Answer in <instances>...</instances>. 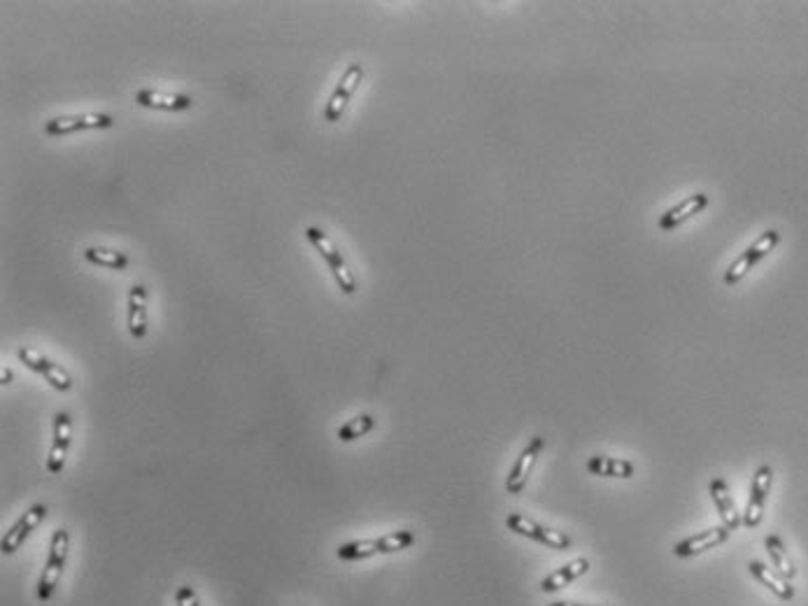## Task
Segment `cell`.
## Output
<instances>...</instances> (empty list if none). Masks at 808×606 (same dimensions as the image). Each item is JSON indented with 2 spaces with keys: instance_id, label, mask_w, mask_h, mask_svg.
<instances>
[{
  "instance_id": "1",
  "label": "cell",
  "mask_w": 808,
  "mask_h": 606,
  "mask_svg": "<svg viewBox=\"0 0 808 606\" xmlns=\"http://www.w3.org/2000/svg\"><path fill=\"white\" fill-rule=\"evenodd\" d=\"M413 543H415L413 529H399V532L375 536V539H361L341 543L336 555L338 560H345V562H357V560H366L373 558V555L399 553V551H406V548H410Z\"/></svg>"
},
{
  "instance_id": "2",
  "label": "cell",
  "mask_w": 808,
  "mask_h": 606,
  "mask_svg": "<svg viewBox=\"0 0 808 606\" xmlns=\"http://www.w3.org/2000/svg\"><path fill=\"white\" fill-rule=\"evenodd\" d=\"M68 548H71V534H68V529L63 527L54 529L47 562H45V569H42L40 581H38V600L49 602L52 600L54 590L59 588L65 562H68Z\"/></svg>"
},
{
  "instance_id": "3",
  "label": "cell",
  "mask_w": 808,
  "mask_h": 606,
  "mask_svg": "<svg viewBox=\"0 0 808 606\" xmlns=\"http://www.w3.org/2000/svg\"><path fill=\"white\" fill-rule=\"evenodd\" d=\"M306 238L315 245V250L322 255V259L329 264L331 274L336 278L338 287H341L345 294H354V291H357V282H354L352 274H349V268L348 264H345V259H342V255L338 252L336 243H333L322 229H317V226H307Z\"/></svg>"
},
{
  "instance_id": "4",
  "label": "cell",
  "mask_w": 808,
  "mask_h": 606,
  "mask_svg": "<svg viewBox=\"0 0 808 606\" xmlns=\"http://www.w3.org/2000/svg\"><path fill=\"white\" fill-rule=\"evenodd\" d=\"M506 525L510 532H515V534L538 541V543H543V546L552 548V551H567V548L573 546V539L568 534L557 532V529L543 527V525L534 523V520L519 516V513H510V516L506 518Z\"/></svg>"
},
{
  "instance_id": "5",
  "label": "cell",
  "mask_w": 808,
  "mask_h": 606,
  "mask_svg": "<svg viewBox=\"0 0 808 606\" xmlns=\"http://www.w3.org/2000/svg\"><path fill=\"white\" fill-rule=\"evenodd\" d=\"M779 240H780V233L776 231V229H769V231L762 233V236L757 238L755 243L750 245L748 250H745L744 255L738 257L736 262H734L732 266H729V271L725 274V285H736L738 280L744 278V275L748 274L750 268L755 266V264L760 262V259H764V257H767L769 252H771L773 248H776V245H779Z\"/></svg>"
},
{
  "instance_id": "6",
  "label": "cell",
  "mask_w": 808,
  "mask_h": 606,
  "mask_svg": "<svg viewBox=\"0 0 808 606\" xmlns=\"http://www.w3.org/2000/svg\"><path fill=\"white\" fill-rule=\"evenodd\" d=\"M47 513H49V509L45 504H33V506H30L29 511H26L21 518H19L17 523H14L10 529H7L5 534H3V541H0V551H3V555L17 553L19 548H21L26 543V539L30 536V532H36L38 525H40L42 520H45V518H47Z\"/></svg>"
},
{
  "instance_id": "7",
  "label": "cell",
  "mask_w": 808,
  "mask_h": 606,
  "mask_svg": "<svg viewBox=\"0 0 808 606\" xmlns=\"http://www.w3.org/2000/svg\"><path fill=\"white\" fill-rule=\"evenodd\" d=\"M114 119L110 114L84 113V114H65L54 117L45 124V136H68V133L88 131V129H110Z\"/></svg>"
},
{
  "instance_id": "8",
  "label": "cell",
  "mask_w": 808,
  "mask_h": 606,
  "mask_svg": "<svg viewBox=\"0 0 808 606\" xmlns=\"http://www.w3.org/2000/svg\"><path fill=\"white\" fill-rule=\"evenodd\" d=\"M361 80H364V68H361L359 63H352L348 71L342 72L341 82L336 84V89L331 94L329 103L324 105L326 122L333 124V122H338V119L342 117V113H345V107H348L349 98L354 96V91H357V87L361 84Z\"/></svg>"
},
{
  "instance_id": "9",
  "label": "cell",
  "mask_w": 808,
  "mask_h": 606,
  "mask_svg": "<svg viewBox=\"0 0 808 606\" xmlns=\"http://www.w3.org/2000/svg\"><path fill=\"white\" fill-rule=\"evenodd\" d=\"M17 357L21 359V364H26L30 371H36L40 374L45 381L49 383L52 387L61 390V392H68L72 387V378L71 374L65 369H61L59 364H54L52 359H47L45 355H40L38 350H30V348H19Z\"/></svg>"
},
{
  "instance_id": "10",
  "label": "cell",
  "mask_w": 808,
  "mask_h": 606,
  "mask_svg": "<svg viewBox=\"0 0 808 606\" xmlns=\"http://www.w3.org/2000/svg\"><path fill=\"white\" fill-rule=\"evenodd\" d=\"M72 443V422L68 413H56L54 416V439L52 448H49L47 458V471L52 476H59L65 467V458H68V450H71Z\"/></svg>"
},
{
  "instance_id": "11",
  "label": "cell",
  "mask_w": 808,
  "mask_h": 606,
  "mask_svg": "<svg viewBox=\"0 0 808 606\" xmlns=\"http://www.w3.org/2000/svg\"><path fill=\"white\" fill-rule=\"evenodd\" d=\"M773 483V469L769 464L760 467L755 471V478H753V488H750V500L745 506L744 513V525L745 527H757L762 523V513H764V504H767L769 490H771Z\"/></svg>"
},
{
  "instance_id": "12",
  "label": "cell",
  "mask_w": 808,
  "mask_h": 606,
  "mask_svg": "<svg viewBox=\"0 0 808 606\" xmlns=\"http://www.w3.org/2000/svg\"><path fill=\"white\" fill-rule=\"evenodd\" d=\"M543 446H545L543 436H534V439L526 443L525 450L519 452L518 462H515V467L510 469V474H508V481H506L508 494H519L522 490H525L526 478H529L531 469H534V464H536V459H538V455H541V450H543Z\"/></svg>"
},
{
  "instance_id": "13",
  "label": "cell",
  "mask_w": 808,
  "mask_h": 606,
  "mask_svg": "<svg viewBox=\"0 0 808 606\" xmlns=\"http://www.w3.org/2000/svg\"><path fill=\"white\" fill-rule=\"evenodd\" d=\"M729 529L725 525H718V527H711L702 534H694V536H687V539L678 541L676 546H673V555L676 558H694V555L703 553V551H711L715 546H722L727 539H729Z\"/></svg>"
},
{
  "instance_id": "14",
  "label": "cell",
  "mask_w": 808,
  "mask_h": 606,
  "mask_svg": "<svg viewBox=\"0 0 808 606\" xmlns=\"http://www.w3.org/2000/svg\"><path fill=\"white\" fill-rule=\"evenodd\" d=\"M708 490H711V497H713L715 501V509L720 513L722 525H725L729 532L741 527V525H744V516L736 511V504H734L732 494L727 490V483L722 481V478H713L711 485H708Z\"/></svg>"
},
{
  "instance_id": "15",
  "label": "cell",
  "mask_w": 808,
  "mask_h": 606,
  "mask_svg": "<svg viewBox=\"0 0 808 606\" xmlns=\"http://www.w3.org/2000/svg\"><path fill=\"white\" fill-rule=\"evenodd\" d=\"M136 103L142 107H152V110L180 113V110H189L194 105V98L184 94H165V91L156 89H142L136 94Z\"/></svg>"
},
{
  "instance_id": "16",
  "label": "cell",
  "mask_w": 808,
  "mask_h": 606,
  "mask_svg": "<svg viewBox=\"0 0 808 606\" xmlns=\"http://www.w3.org/2000/svg\"><path fill=\"white\" fill-rule=\"evenodd\" d=\"M129 332L138 341L147 336V291L138 282L129 291Z\"/></svg>"
},
{
  "instance_id": "17",
  "label": "cell",
  "mask_w": 808,
  "mask_h": 606,
  "mask_svg": "<svg viewBox=\"0 0 808 606\" xmlns=\"http://www.w3.org/2000/svg\"><path fill=\"white\" fill-rule=\"evenodd\" d=\"M587 571H590V560L587 558L571 560L568 565H564L561 569L552 571L550 577H545L543 581H541V590H543V593H557V590L567 588L568 583H573L576 578L585 577Z\"/></svg>"
},
{
  "instance_id": "18",
  "label": "cell",
  "mask_w": 808,
  "mask_h": 606,
  "mask_svg": "<svg viewBox=\"0 0 808 606\" xmlns=\"http://www.w3.org/2000/svg\"><path fill=\"white\" fill-rule=\"evenodd\" d=\"M706 206H708L706 194H692V197H687L685 201H680L678 206H673L671 210H667V213L661 215L660 229L669 231V229H673V226H678V224H683L685 220H690L692 215L702 213Z\"/></svg>"
},
{
  "instance_id": "19",
  "label": "cell",
  "mask_w": 808,
  "mask_h": 606,
  "mask_svg": "<svg viewBox=\"0 0 808 606\" xmlns=\"http://www.w3.org/2000/svg\"><path fill=\"white\" fill-rule=\"evenodd\" d=\"M748 571L753 574V578H755L757 583H762L764 588L771 590L779 600H783V602L795 600V588H792V583L785 581V578L779 577V574H773V571L767 569V567L762 565V562L753 560V562L748 565Z\"/></svg>"
},
{
  "instance_id": "20",
  "label": "cell",
  "mask_w": 808,
  "mask_h": 606,
  "mask_svg": "<svg viewBox=\"0 0 808 606\" xmlns=\"http://www.w3.org/2000/svg\"><path fill=\"white\" fill-rule=\"evenodd\" d=\"M764 546H767L769 558H771L773 567H776V574L783 577L785 581H790V583L795 581L796 567H795V562H792L790 553H787V548H785L783 539H780L779 534H769L767 539H764Z\"/></svg>"
},
{
  "instance_id": "21",
  "label": "cell",
  "mask_w": 808,
  "mask_h": 606,
  "mask_svg": "<svg viewBox=\"0 0 808 606\" xmlns=\"http://www.w3.org/2000/svg\"><path fill=\"white\" fill-rule=\"evenodd\" d=\"M587 471L594 476H610V478H632L634 464L627 462V459L594 455V458L587 462Z\"/></svg>"
},
{
  "instance_id": "22",
  "label": "cell",
  "mask_w": 808,
  "mask_h": 606,
  "mask_svg": "<svg viewBox=\"0 0 808 606\" xmlns=\"http://www.w3.org/2000/svg\"><path fill=\"white\" fill-rule=\"evenodd\" d=\"M84 259H87L88 264L114 268V271H124V268L129 266V257H126L124 252L107 250V248H87V250H84Z\"/></svg>"
},
{
  "instance_id": "23",
  "label": "cell",
  "mask_w": 808,
  "mask_h": 606,
  "mask_svg": "<svg viewBox=\"0 0 808 606\" xmlns=\"http://www.w3.org/2000/svg\"><path fill=\"white\" fill-rule=\"evenodd\" d=\"M373 427H375V420H373V416L364 413V416H357L354 420L345 422V425L338 429L336 436L341 441H345V443H349V441H357V439H361V436H366Z\"/></svg>"
},
{
  "instance_id": "24",
  "label": "cell",
  "mask_w": 808,
  "mask_h": 606,
  "mask_svg": "<svg viewBox=\"0 0 808 606\" xmlns=\"http://www.w3.org/2000/svg\"><path fill=\"white\" fill-rule=\"evenodd\" d=\"M175 602H177V606H201V602H198V594H196V590L191 588V585H182V588H177Z\"/></svg>"
},
{
  "instance_id": "25",
  "label": "cell",
  "mask_w": 808,
  "mask_h": 606,
  "mask_svg": "<svg viewBox=\"0 0 808 606\" xmlns=\"http://www.w3.org/2000/svg\"><path fill=\"white\" fill-rule=\"evenodd\" d=\"M10 381H13V371L3 366V369H0V383H3V385H7Z\"/></svg>"
},
{
  "instance_id": "26",
  "label": "cell",
  "mask_w": 808,
  "mask_h": 606,
  "mask_svg": "<svg viewBox=\"0 0 808 606\" xmlns=\"http://www.w3.org/2000/svg\"><path fill=\"white\" fill-rule=\"evenodd\" d=\"M550 606H603V604H578V602H552Z\"/></svg>"
}]
</instances>
